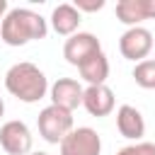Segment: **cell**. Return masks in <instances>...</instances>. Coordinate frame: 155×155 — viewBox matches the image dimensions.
Wrapping results in <instances>:
<instances>
[{"label":"cell","mask_w":155,"mask_h":155,"mask_svg":"<svg viewBox=\"0 0 155 155\" xmlns=\"http://www.w3.org/2000/svg\"><path fill=\"white\" fill-rule=\"evenodd\" d=\"M48 34V22L29 10V7H12L0 22V41L7 46H24L29 41H41Z\"/></svg>","instance_id":"6da1fadb"},{"label":"cell","mask_w":155,"mask_h":155,"mask_svg":"<svg viewBox=\"0 0 155 155\" xmlns=\"http://www.w3.org/2000/svg\"><path fill=\"white\" fill-rule=\"evenodd\" d=\"M5 90L17 97L24 104H34L39 99L46 97L48 92V80L44 75V70L29 61L15 63L7 73H5Z\"/></svg>","instance_id":"7a4b0ae2"},{"label":"cell","mask_w":155,"mask_h":155,"mask_svg":"<svg viewBox=\"0 0 155 155\" xmlns=\"http://www.w3.org/2000/svg\"><path fill=\"white\" fill-rule=\"evenodd\" d=\"M36 126H39V136L46 140V143H53V145H61V140L75 128L73 124V111H65L56 104H48L39 111V119H36Z\"/></svg>","instance_id":"3957f363"},{"label":"cell","mask_w":155,"mask_h":155,"mask_svg":"<svg viewBox=\"0 0 155 155\" xmlns=\"http://www.w3.org/2000/svg\"><path fill=\"white\" fill-rule=\"evenodd\" d=\"M155 48V39L150 34V29L145 27H131L121 34L119 39V51L126 61H133V63H140L150 56V51Z\"/></svg>","instance_id":"277c9868"},{"label":"cell","mask_w":155,"mask_h":155,"mask_svg":"<svg viewBox=\"0 0 155 155\" xmlns=\"http://www.w3.org/2000/svg\"><path fill=\"white\" fill-rule=\"evenodd\" d=\"M31 143H34V136L24 121L12 119L0 126V148L7 155H29Z\"/></svg>","instance_id":"5b68a950"},{"label":"cell","mask_w":155,"mask_h":155,"mask_svg":"<svg viewBox=\"0 0 155 155\" xmlns=\"http://www.w3.org/2000/svg\"><path fill=\"white\" fill-rule=\"evenodd\" d=\"M58 148H61V155H99L102 153V138L94 128L78 126L61 140Z\"/></svg>","instance_id":"8992f818"},{"label":"cell","mask_w":155,"mask_h":155,"mask_svg":"<svg viewBox=\"0 0 155 155\" xmlns=\"http://www.w3.org/2000/svg\"><path fill=\"white\" fill-rule=\"evenodd\" d=\"M102 51V44H99V39L94 36V34H90V31H75L73 36H68L65 39V44H63V58L70 63V65H82L87 58H92L94 53H99Z\"/></svg>","instance_id":"52a82bcc"},{"label":"cell","mask_w":155,"mask_h":155,"mask_svg":"<svg viewBox=\"0 0 155 155\" xmlns=\"http://www.w3.org/2000/svg\"><path fill=\"white\" fill-rule=\"evenodd\" d=\"M82 92H85V87L75 78H58L48 87L51 104H56V107H61L65 111H73V109L82 107Z\"/></svg>","instance_id":"ba28073f"},{"label":"cell","mask_w":155,"mask_h":155,"mask_svg":"<svg viewBox=\"0 0 155 155\" xmlns=\"http://www.w3.org/2000/svg\"><path fill=\"white\" fill-rule=\"evenodd\" d=\"M82 107L87 109L90 116H109L116 107V99H114V92L111 87L107 85H87L85 92H82Z\"/></svg>","instance_id":"9c48e42d"},{"label":"cell","mask_w":155,"mask_h":155,"mask_svg":"<svg viewBox=\"0 0 155 155\" xmlns=\"http://www.w3.org/2000/svg\"><path fill=\"white\" fill-rule=\"evenodd\" d=\"M116 19L128 29L140 27V22L155 19V0H121L116 2Z\"/></svg>","instance_id":"30bf717a"},{"label":"cell","mask_w":155,"mask_h":155,"mask_svg":"<svg viewBox=\"0 0 155 155\" xmlns=\"http://www.w3.org/2000/svg\"><path fill=\"white\" fill-rule=\"evenodd\" d=\"M116 128H119V133H121L124 138L138 143V140H143V136H145V119H143V114H140L136 107L121 104V107L116 109Z\"/></svg>","instance_id":"8fae6325"},{"label":"cell","mask_w":155,"mask_h":155,"mask_svg":"<svg viewBox=\"0 0 155 155\" xmlns=\"http://www.w3.org/2000/svg\"><path fill=\"white\" fill-rule=\"evenodd\" d=\"M80 22H82V15H80L70 2H61V5H56L53 12H51V27H53V31L61 34V36H73V34L78 31Z\"/></svg>","instance_id":"7c38bea8"},{"label":"cell","mask_w":155,"mask_h":155,"mask_svg":"<svg viewBox=\"0 0 155 155\" xmlns=\"http://www.w3.org/2000/svg\"><path fill=\"white\" fill-rule=\"evenodd\" d=\"M80 70V78L87 82V85H107V78H109V61L104 56V51L94 53L92 58H87L82 65H78Z\"/></svg>","instance_id":"4fadbf2b"},{"label":"cell","mask_w":155,"mask_h":155,"mask_svg":"<svg viewBox=\"0 0 155 155\" xmlns=\"http://www.w3.org/2000/svg\"><path fill=\"white\" fill-rule=\"evenodd\" d=\"M133 80L143 90H155V58H145V61L136 63Z\"/></svg>","instance_id":"5bb4252c"},{"label":"cell","mask_w":155,"mask_h":155,"mask_svg":"<svg viewBox=\"0 0 155 155\" xmlns=\"http://www.w3.org/2000/svg\"><path fill=\"white\" fill-rule=\"evenodd\" d=\"M116 155H155V143L138 140V143H133V145H126V148H121Z\"/></svg>","instance_id":"9a60e30c"},{"label":"cell","mask_w":155,"mask_h":155,"mask_svg":"<svg viewBox=\"0 0 155 155\" xmlns=\"http://www.w3.org/2000/svg\"><path fill=\"white\" fill-rule=\"evenodd\" d=\"M80 15L82 12H99L102 7H104V0H75V5H73Z\"/></svg>","instance_id":"2e32d148"},{"label":"cell","mask_w":155,"mask_h":155,"mask_svg":"<svg viewBox=\"0 0 155 155\" xmlns=\"http://www.w3.org/2000/svg\"><path fill=\"white\" fill-rule=\"evenodd\" d=\"M7 15V2L5 0H0V22H2V17Z\"/></svg>","instance_id":"e0dca14e"},{"label":"cell","mask_w":155,"mask_h":155,"mask_svg":"<svg viewBox=\"0 0 155 155\" xmlns=\"http://www.w3.org/2000/svg\"><path fill=\"white\" fill-rule=\"evenodd\" d=\"M2 114H5V102H2V97H0V119H2Z\"/></svg>","instance_id":"ac0fdd59"},{"label":"cell","mask_w":155,"mask_h":155,"mask_svg":"<svg viewBox=\"0 0 155 155\" xmlns=\"http://www.w3.org/2000/svg\"><path fill=\"white\" fill-rule=\"evenodd\" d=\"M29 155H48V153H41V150H39V153H29Z\"/></svg>","instance_id":"d6986e66"}]
</instances>
